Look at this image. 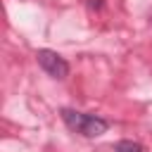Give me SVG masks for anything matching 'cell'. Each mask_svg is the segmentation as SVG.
<instances>
[{"instance_id": "cell-4", "label": "cell", "mask_w": 152, "mask_h": 152, "mask_svg": "<svg viewBox=\"0 0 152 152\" xmlns=\"http://www.w3.org/2000/svg\"><path fill=\"white\" fill-rule=\"evenodd\" d=\"M88 7H90V10H97V12H100V10H102V0H88Z\"/></svg>"}, {"instance_id": "cell-3", "label": "cell", "mask_w": 152, "mask_h": 152, "mask_svg": "<svg viewBox=\"0 0 152 152\" xmlns=\"http://www.w3.org/2000/svg\"><path fill=\"white\" fill-rule=\"evenodd\" d=\"M114 152H145V147L138 140H119L114 145Z\"/></svg>"}, {"instance_id": "cell-1", "label": "cell", "mask_w": 152, "mask_h": 152, "mask_svg": "<svg viewBox=\"0 0 152 152\" xmlns=\"http://www.w3.org/2000/svg\"><path fill=\"white\" fill-rule=\"evenodd\" d=\"M59 116L66 124V128H71L74 133L86 135V138H97V135L107 133V128H109V121L107 119L95 116V114H83V112L69 109V107L59 109Z\"/></svg>"}, {"instance_id": "cell-2", "label": "cell", "mask_w": 152, "mask_h": 152, "mask_svg": "<svg viewBox=\"0 0 152 152\" xmlns=\"http://www.w3.org/2000/svg\"><path fill=\"white\" fill-rule=\"evenodd\" d=\"M36 59H38L40 69H43L45 74H50L52 78L62 81V78H66V76H69V62H66L62 55H57L55 50L40 48V50L36 52Z\"/></svg>"}]
</instances>
